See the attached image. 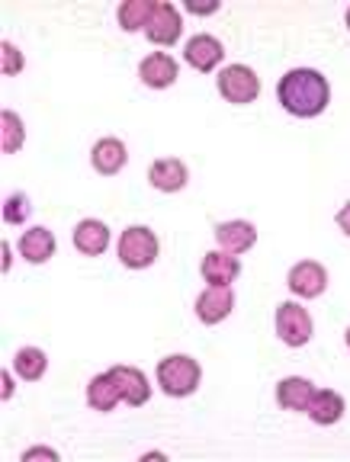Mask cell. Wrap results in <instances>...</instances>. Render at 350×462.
<instances>
[{"instance_id":"cell-19","label":"cell","mask_w":350,"mask_h":462,"mask_svg":"<svg viewBox=\"0 0 350 462\" xmlns=\"http://www.w3.org/2000/svg\"><path fill=\"white\" fill-rule=\"evenodd\" d=\"M20 254H23V260H30V263H45V260L55 257V235H51L49 228H42V225L23 231Z\"/></svg>"},{"instance_id":"cell-31","label":"cell","mask_w":350,"mask_h":462,"mask_svg":"<svg viewBox=\"0 0 350 462\" xmlns=\"http://www.w3.org/2000/svg\"><path fill=\"white\" fill-rule=\"evenodd\" d=\"M347 346H350V328H347Z\"/></svg>"},{"instance_id":"cell-11","label":"cell","mask_w":350,"mask_h":462,"mask_svg":"<svg viewBox=\"0 0 350 462\" xmlns=\"http://www.w3.org/2000/svg\"><path fill=\"white\" fill-rule=\"evenodd\" d=\"M183 58H187V65L197 68V71H212V68H219V61L226 58V49L216 36H193L183 49Z\"/></svg>"},{"instance_id":"cell-9","label":"cell","mask_w":350,"mask_h":462,"mask_svg":"<svg viewBox=\"0 0 350 462\" xmlns=\"http://www.w3.org/2000/svg\"><path fill=\"white\" fill-rule=\"evenodd\" d=\"M190 180V173H187V164L177 158H161L148 167V183L161 193H180Z\"/></svg>"},{"instance_id":"cell-10","label":"cell","mask_w":350,"mask_h":462,"mask_svg":"<svg viewBox=\"0 0 350 462\" xmlns=\"http://www.w3.org/2000/svg\"><path fill=\"white\" fill-rule=\"evenodd\" d=\"M199 273H203V280L209 282V286H232L241 273V260L228 251H209L203 257Z\"/></svg>"},{"instance_id":"cell-29","label":"cell","mask_w":350,"mask_h":462,"mask_svg":"<svg viewBox=\"0 0 350 462\" xmlns=\"http://www.w3.org/2000/svg\"><path fill=\"white\" fill-rule=\"evenodd\" d=\"M14 395V383H10V373H4V402H10Z\"/></svg>"},{"instance_id":"cell-12","label":"cell","mask_w":350,"mask_h":462,"mask_svg":"<svg viewBox=\"0 0 350 462\" xmlns=\"http://www.w3.org/2000/svg\"><path fill=\"white\" fill-rule=\"evenodd\" d=\"M110 375L116 379L119 392H123V402L132 404V408H142V404L152 398V385H148L145 373L135 366H113Z\"/></svg>"},{"instance_id":"cell-24","label":"cell","mask_w":350,"mask_h":462,"mask_svg":"<svg viewBox=\"0 0 350 462\" xmlns=\"http://www.w3.org/2000/svg\"><path fill=\"white\" fill-rule=\"evenodd\" d=\"M32 206H30V196L26 193H14L7 202H4V222L7 225H23L30 218Z\"/></svg>"},{"instance_id":"cell-7","label":"cell","mask_w":350,"mask_h":462,"mask_svg":"<svg viewBox=\"0 0 350 462\" xmlns=\"http://www.w3.org/2000/svg\"><path fill=\"white\" fill-rule=\"evenodd\" d=\"M193 309H197V318L203 321V325H219V321H226L235 309L232 286H209L206 292L197 296V305H193Z\"/></svg>"},{"instance_id":"cell-25","label":"cell","mask_w":350,"mask_h":462,"mask_svg":"<svg viewBox=\"0 0 350 462\" xmlns=\"http://www.w3.org/2000/svg\"><path fill=\"white\" fill-rule=\"evenodd\" d=\"M0 55H4V74H7V78L23 71V55L14 42H0Z\"/></svg>"},{"instance_id":"cell-17","label":"cell","mask_w":350,"mask_h":462,"mask_svg":"<svg viewBox=\"0 0 350 462\" xmlns=\"http://www.w3.org/2000/svg\"><path fill=\"white\" fill-rule=\"evenodd\" d=\"M344 398L337 395V392H331V389H321V392H315L312 395V402H309V418L315 420L318 427H331V424H337V420L344 418Z\"/></svg>"},{"instance_id":"cell-3","label":"cell","mask_w":350,"mask_h":462,"mask_svg":"<svg viewBox=\"0 0 350 462\" xmlns=\"http://www.w3.org/2000/svg\"><path fill=\"white\" fill-rule=\"evenodd\" d=\"M158 260V235L148 225H129L119 235V263L129 270H145Z\"/></svg>"},{"instance_id":"cell-8","label":"cell","mask_w":350,"mask_h":462,"mask_svg":"<svg viewBox=\"0 0 350 462\" xmlns=\"http://www.w3.org/2000/svg\"><path fill=\"white\" fill-rule=\"evenodd\" d=\"M183 32V20H180V10L174 4H154V14L148 20L145 36L152 39L154 45H174Z\"/></svg>"},{"instance_id":"cell-30","label":"cell","mask_w":350,"mask_h":462,"mask_svg":"<svg viewBox=\"0 0 350 462\" xmlns=\"http://www.w3.org/2000/svg\"><path fill=\"white\" fill-rule=\"evenodd\" d=\"M10 270V245H4V273Z\"/></svg>"},{"instance_id":"cell-5","label":"cell","mask_w":350,"mask_h":462,"mask_svg":"<svg viewBox=\"0 0 350 462\" xmlns=\"http://www.w3.org/2000/svg\"><path fill=\"white\" fill-rule=\"evenodd\" d=\"M277 334L286 346H306L312 340V315L302 305H277Z\"/></svg>"},{"instance_id":"cell-26","label":"cell","mask_w":350,"mask_h":462,"mask_svg":"<svg viewBox=\"0 0 350 462\" xmlns=\"http://www.w3.org/2000/svg\"><path fill=\"white\" fill-rule=\"evenodd\" d=\"M187 10H190V14H197V16H209V14H216V10H219V4H197V0H190V4H187Z\"/></svg>"},{"instance_id":"cell-2","label":"cell","mask_w":350,"mask_h":462,"mask_svg":"<svg viewBox=\"0 0 350 462\" xmlns=\"http://www.w3.org/2000/svg\"><path fill=\"white\" fill-rule=\"evenodd\" d=\"M199 379H203V369L187 354L164 356V360L158 363V385L168 392L170 398L193 395V392L199 389Z\"/></svg>"},{"instance_id":"cell-16","label":"cell","mask_w":350,"mask_h":462,"mask_svg":"<svg viewBox=\"0 0 350 462\" xmlns=\"http://www.w3.org/2000/svg\"><path fill=\"white\" fill-rule=\"evenodd\" d=\"M90 161H94V167L103 177H113V173H119L125 167L129 152H125V144L119 138H100L94 144V152H90Z\"/></svg>"},{"instance_id":"cell-14","label":"cell","mask_w":350,"mask_h":462,"mask_svg":"<svg viewBox=\"0 0 350 462\" xmlns=\"http://www.w3.org/2000/svg\"><path fill=\"white\" fill-rule=\"evenodd\" d=\"M216 241H219V251H228V254H244L257 245V228L251 222H222L216 228Z\"/></svg>"},{"instance_id":"cell-28","label":"cell","mask_w":350,"mask_h":462,"mask_svg":"<svg viewBox=\"0 0 350 462\" xmlns=\"http://www.w3.org/2000/svg\"><path fill=\"white\" fill-rule=\"evenodd\" d=\"M335 222H337V228H341L344 235H347V238H350V202H347V206H344L341 212H337Z\"/></svg>"},{"instance_id":"cell-4","label":"cell","mask_w":350,"mask_h":462,"mask_svg":"<svg viewBox=\"0 0 350 462\" xmlns=\"http://www.w3.org/2000/svg\"><path fill=\"white\" fill-rule=\"evenodd\" d=\"M219 94L226 97L235 106H244V103H254L261 97V78L251 71L248 65H228L219 74Z\"/></svg>"},{"instance_id":"cell-20","label":"cell","mask_w":350,"mask_h":462,"mask_svg":"<svg viewBox=\"0 0 350 462\" xmlns=\"http://www.w3.org/2000/svg\"><path fill=\"white\" fill-rule=\"evenodd\" d=\"M119 402H123V392H119L116 379L110 373L94 375L88 383V404L94 411H113Z\"/></svg>"},{"instance_id":"cell-21","label":"cell","mask_w":350,"mask_h":462,"mask_svg":"<svg viewBox=\"0 0 350 462\" xmlns=\"http://www.w3.org/2000/svg\"><path fill=\"white\" fill-rule=\"evenodd\" d=\"M14 369L20 379H26V383H39L45 375V369H49V356L39 350V346H23V350H16L14 356Z\"/></svg>"},{"instance_id":"cell-15","label":"cell","mask_w":350,"mask_h":462,"mask_svg":"<svg viewBox=\"0 0 350 462\" xmlns=\"http://www.w3.org/2000/svg\"><path fill=\"white\" fill-rule=\"evenodd\" d=\"M139 78L142 84L154 87V90H164L177 80V61L168 55V51H152L139 65Z\"/></svg>"},{"instance_id":"cell-23","label":"cell","mask_w":350,"mask_h":462,"mask_svg":"<svg viewBox=\"0 0 350 462\" xmlns=\"http://www.w3.org/2000/svg\"><path fill=\"white\" fill-rule=\"evenodd\" d=\"M0 125H4V154H16L23 148V142H26V129H23V119L16 113H10V109H4L0 113Z\"/></svg>"},{"instance_id":"cell-32","label":"cell","mask_w":350,"mask_h":462,"mask_svg":"<svg viewBox=\"0 0 350 462\" xmlns=\"http://www.w3.org/2000/svg\"><path fill=\"white\" fill-rule=\"evenodd\" d=\"M347 26H350V10H347Z\"/></svg>"},{"instance_id":"cell-1","label":"cell","mask_w":350,"mask_h":462,"mask_svg":"<svg viewBox=\"0 0 350 462\" xmlns=\"http://www.w3.org/2000/svg\"><path fill=\"white\" fill-rule=\"evenodd\" d=\"M277 100L296 119H315L328 109L331 103V87L328 78L315 68H292L280 78L277 84Z\"/></svg>"},{"instance_id":"cell-27","label":"cell","mask_w":350,"mask_h":462,"mask_svg":"<svg viewBox=\"0 0 350 462\" xmlns=\"http://www.w3.org/2000/svg\"><path fill=\"white\" fill-rule=\"evenodd\" d=\"M39 456H45V459H59V453H55V449L36 447V449H26V453H23V462H30V459H39Z\"/></svg>"},{"instance_id":"cell-13","label":"cell","mask_w":350,"mask_h":462,"mask_svg":"<svg viewBox=\"0 0 350 462\" xmlns=\"http://www.w3.org/2000/svg\"><path fill=\"white\" fill-rule=\"evenodd\" d=\"M74 247H78L84 257H100L106 247H110V228L100 218H84L74 228Z\"/></svg>"},{"instance_id":"cell-6","label":"cell","mask_w":350,"mask_h":462,"mask_svg":"<svg viewBox=\"0 0 350 462\" xmlns=\"http://www.w3.org/2000/svg\"><path fill=\"white\" fill-rule=\"evenodd\" d=\"M286 286H290L292 296L299 299H318L325 289H328V270L315 263V260H302L290 270L286 276Z\"/></svg>"},{"instance_id":"cell-18","label":"cell","mask_w":350,"mask_h":462,"mask_svg":"<svg viewBox=\"0 0 350 462\" xmlns=\"http://www.w3.org/2000/svg\"><path fill=\"white\" fill-rule=\"evenodd\" d=\"M312 395H315L312 383L302 379V375H290V379H283V383L277 385V402L286 411H309Z\"/></svg>"},{"instance_id":"cell-22","label":"cell","mask_w":350,"mask_h":462,"mask_svg":"<svg viewBox=\"0 0 350 462\" xmlns=\"http://www.w3.org/2000/svg\"><path fill=\"white\" fill-rule=\"evenodd\" d=\"M152 14H154L152 0H129V4H123V7H119L116 20H119V26H123L125 32H139V29H148Z\"/></svg>"}]
</instances>
